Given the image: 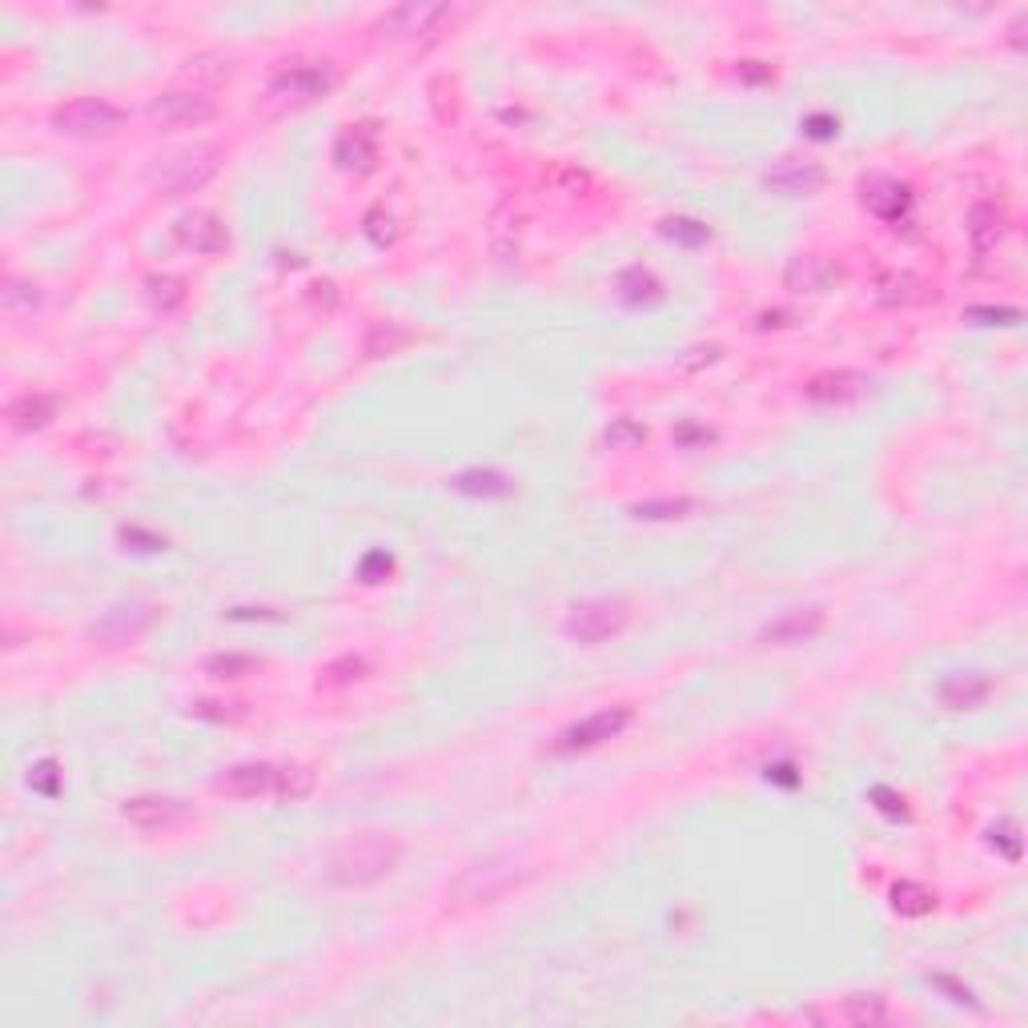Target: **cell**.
Returning <instances> with one entry per match:
<instances>
[{
    "mask_svg": "<svg viewBox=\"0 0 1028 1028\" xmlns=\"http://www.w3.org/2000/svg\"><path fill=\"white\" fill-rule=\"evenodd\" d=\"M28 784L37 787V792H45V796H57V763L53 760L37 763V772L28 775Z\"/></svg>",
    "mask_w": 1028,
    "mask_h": 1028,
    "instance_id": "cell-43",
    "label": "cell"
},
{
    "mask_svg": "<svg viewBox=\"0 0 1028 1028\" xmlns=\"http://www.w3.org/2000/svg\"><path fill=\"white\" fill-rule=\"evenodd\" d=\"M394 570V558L386 555V551H370V555L362 558V567H358V579L362 582H382Z\"/></svg>",
    "mask_w": 1028,
    "mask_h": 1028,
    "instance_id": "cell-37",
    "label": "cell"
},
{
    "mask_svg": "<svg viewBox=\"0 0 1028 1028\" xmlns=\"http://www.w3.org/2000/svg\"><path fill=\"white\" fill-rule=\"evenodd\" d=\"M631 603L619 594H594V599H579L567 607L563 619V635L579 647H599V643L615 639L631 627Z\"/></svg>",
    "mask_w": 1028,
    "mask_h": 1028,
    "instance_id": "cell-2",
    "label": "cell"
},
{
    "mask_svg": "<svg viewBox=\"0 0 1028 1028\" xmlns=\"http://www.w3.org/2000/svg\"><path fill=\"white\" fill-rule=\"evenodd\" d=\"M823 623H828L823 607H792L784 615H775L772 623H763L760 643L763 647H796V643L816 639L823 631Z\"/></svg>",
    "mask_w": 1028,
    "mask_h": 1028,
    "instance_id": "cell-14",
    "label": "cell"
},
{
    "mask_svg": "<svg viewBox=\"0 0 1028 1028\" xmlns=\"http://www.w3.org/2000/svg\"><path fill=\"white\" fill-rule=\"evenodd\" d=\"M4 418H9V426H13V430H21V435L45 430V426L57 418V399H53V394H41V390L16 394V399L4 406Z\"/></svg>",
    "mask_w": 1028,
    "mask_h": 1028,
    "instance_id": "cell-20",
    "label": "cell"
},
{
    "mask_svg": "<svg viewBox=\"0 0 1028 1028\" xmlns=\"http://www.w3.org/2000/svg\"><path fill=\"white\" fill-rule=\"evenodd\" d=\"M221 707H226V703L201 700L194 707V715H197V719H213V724H221V719H238V715H242V712H221Z\"/></svg>",
    "mask_w": 1028,
    "mask_h": 1028,
    "instance_id": "cell-47",
    "label": "cell"
},
{
    "mask_svg": "<svg viewBox=\"0 0 1028 1028\" xmlns=\"http://www.w3.org/2000/svg\"><path fill=\"white\" fill-rule=\"evenodd\" d=\"M972 322H984V326H1016L1020 322V310H992V305H972L968 310Z\"/></svg>",
    "mask_w": 1028,
    "mask_h": 1028,
    "instance_id": "cell-40",
    "label": "cell"
},
{
    "mask_svg": "<svg viewBox=\"0 0 1028 1028\" xmlns=\"http://www.w3.org/2000/svg\"><path fill=\"white\" fill-rule=\"evenodd\" d=\"M675 442L683 450H700V447H707V442H715V435L707 430V426H700V423H679L675 426Z\"/></svg>",
    "mask_w": 1028,
    "mask_h": 1028,
    "instance_id": "cell-39",
    "label": "cell"
},
{
    "mask_svg": "<svg viewBox=\"0 0 1028 1028\" xmlns=\"http://www.w3.org/2000/svg\"><path fill=\"white\" fill-rule=\"evenodd\" d=\"M366 233L374 238V245H390L394 242V218L382 213V209H370L366 213Z\"/></svg>",
    "mask_w": 1028,
    "mask_h": 1028,
    "instance_id": "cell-41",
    "label": "cell"
},
{
    "mask_svg": "<svg viewBox=\"0 0 1028 1028\" xmlns=\"http://www.w3.org/2000/svg\"><path fill=\"white\" fill-rule=\"evenodd\" d=\"M823 182H828V170L808 158H779L772 170L763 173V185L779 197H811L820 194Z\"/></svg>",
    "mask_w": 1028,
    "mask_h": 1028,
    "instance_id": "cell-12",
    "label": "cell"
},
{
    "mask_svg": "<svg viewBox=\"0 0 1028 1028\" xmlns=\"http://www.w3.org/2000/svg\"><path fill=\"white\" fill-rule=\"evenodd\" d=\"M840 1020H847V1025H880V1020H888V1001L880 992H852L840 1004Z\"/></svg>",
    "mask_w": 1028,
    "mask_h": 1028,
    "instance_id": "cell-27",
    "label": "cell"
},
{
    "mask_svg": "<svg viewBox=\"0 0 1028 1028\" xmlns=\"http://www.w3.org/2000/svg\"><path fill=\"white\" fill-rule=\"evenodd\" d=\"M840 278L844 269L828 254H796L784 269V286L792 293H828Z\"/></svg>",
    "mask_w": 1028,
    "mask_h": 1028,
    "instance_id": "cell-16",
    "label": "cell"
},
{
    "mask_svg": "<svg viewBox=\"0 0 1028 1028\" xmlns=\"http://www.w3.org/2000/svg\"><path fill=\"white\" fill-rule=\"evenodd\" d=\"M892 908L900 916H928L932 908H936V896L916 880H900L892 888Z\"/></svg>",
    "mask_w": 1028,
    "mask_h": 1028,
    "instance_id": "cell-32",
    "label": "cell"
},
{
    "mask_svg": "<svg viewBox=\"0 0 1028 1028\" xmlns=\"http://www.w3.org/2000/svg\"><path fill=\"white\" fill-rule=\"evenodd\" d=\"M447 16H450L447 4H399V9H390V13L382 16V28L399 41L426 37V33H435Z\"/></svg>",
    "mask_w": 1028,
    "mask_h": 1028,
    "instance_id": "cell-17",
    "label": "cell"
},
{
    "mask_svg": "<svg viewBox=\"0 0 1028 1028\" xmlns=\"http://www.w3.org/2000/svg\"><path fill=\"white\" fill-rule=\"evenodd\" d=\"M631 719H635V712L631 707H603V712H591L582 715L579 724L563 727L555 739H551V755H579V751H591V748H603L607 739L623 736L631 727Z\"/></svg>",
    "mask_w": 1028,
    "mask_h": 1028,
    "instance_id": "cell-6",
    "label": "cell"
},
{
    "mask_svg": "<svg viewBox=\"0 0 1028 1028\" xmlns=\"http://www.w3.org/2000/svg\"><path fill=\"white\" fill-rule=\"evenodd\" d=\"M281 775H286V763H233L213 779V792L230 799H281Z\"/></svg>",
    "mask_w": 1028,
    "mask_h": 1028,
    "instance_id": "cell-9",
    "label": "cell"
},
{
    "mask_svg": "<svg viewBox=\"0 0 1028 1028\" xmlns=\"http://www.w3.org/2000/svg\"><path fill=\"white\" fill-rule=\"evenodd\" d=\"M864 206H868V213H876L880 221H900L908 213V206H912V189L900 185V182L880 177V182L864 185Z\"/></svg>",
    "mask_w": 1028,
    "mask_h": 1028,
    "instance_id": "cell-23",
    "label": "cell"
},
{
    "mask_svg": "<svg viewBox=\"0 0 1028 1028\" xmlns=\"http://www.w3.org/2000/svg\"><path fill=\"white\" fill-rule=\"evenodd\" d=\"M402 844L390 832L346 835L326 856V880L334 888H370L399 868Z\"/></svg>",
    "mask_w": 1028,
    "mask_h": 1028,
    "instance_id": "cell-1",
    "label": "cell"
},
{
    "mask_svg": "<svg viewBox=\"0 0 1028 1028\" xmlns=\"http://www.w3.org/2000/svg\"><path fill=\"white\" fill-rule=\"evenodd\" d=\"M334 161H338L346 173H370L378 161V134L370 125H350V129L334 141Z\"/></svg>",
    "mask_w": 1028,
    "mask_h": 1028,
    "instance_id": "cell-18",
    "label": "cell"
},
{
    "mask_svg": "<svg viewBox=\"0 0 1028 1028\" xmlns=\"http://www.w3.org/2000/svg\"><path fill=\"white\" fill-rule=\"evenodd\" d=\"M122 543H125V551H165V539L161 534H149V531H141V527H122Z\"/></svg>",
    "mask_w": 1028,
    "mask_h": 1028,
    "instance_id": "cell-38",
    "label": "cell"
},
{
    "mask_svg": "<svg viewBox=\"0 0 1028 1028\" xmlns=\"http://www.w3.org/2000/svg\"><path fill=\"white\" fill-rule=\"evenodd\" d=\"M615 290H619V302L631 305V310H647V305H659L667 298L663 281L655 278L647 266L623 269V274L615 278Z\"/></svg>",
    "mask_w": 1028,
    "mask_h": 1028,
    "instance_id": "cell-22",
    "label": "cell"
},
{
    "mask_svg": "<svg viewBox=\"0 0 1028 1028\" xmlns=\"http://www.w3.org/2000/svg\"><path fill=\"white\" fill-rule=\"evenodd\" d=\"M695 510H700V498L675 495V498H643L627 515L639 522H675V519H691Z\"/></svg>",
    "mask_w": 1028,
    "mask_h": 1028,
    "instance_id": "cell-25",
    "label": "cell"
},
{
    "mask_svg": "<svg viewBox=\"0 0 1028 1028\" xmlns=\"http://www.w3.org/2000/svg\"><path fill=\"white\" fill-rule=\"evenodd\" d=\"M125 125V113L105 97H77L65 101L61 109L53 113V129L61 137H77V141H97V137H113Z\"/></svg>",
    "mask_w": 1028,
    "mask_h": 1028,
    "instance_id": "cell-5",
    "label": "cell"
},
{
    "mask_svg": "<svg viewBox=\"0 0 1028 1028\" xmlns=\"http://www.w3.org/2000/svg\"><path fill=\"white\" fill-rule=\"evenodd\" d=\"M659 230H663V238L688 245V250H700V245L712 242V226L700 221V218H663L659 221Z\"/></svg>",
    "mask_w": 1028,
    "mask_h": 1028,
    "instance_id": "cell-33",
    "label": "cell"
},
{
    "mask_svg": "<svg viewBox=\"0 0 1028 1028\" xmlns=\"http://www.w3.org/2000/svg\"><path fill=\"white\" fill-rule=\"evenodd\" d=\"M146 117L158 129H201L218 117V101L206 97V93H194V89H173V93H161V97L149 101Z\"/></svg>",
    "mask_w": 1028,
    "mask_h": 1028,
    "instance_id": "cell-8",
    "label": "cell"
},
{
    "mask_svg": "<svg viewBox=\"0 0 1028 1028\" xmlns=\"http://www.w3.org/2000/svg\"><path fill=\"white\" fill-rule=\"evenodd\" d=\"M719 354H724V346H691L683 358H679V370H700V366H712L719 362Z\"/></svg>",
    "mask_w": 1028,
    "mask_h": 1028,
    "instance_id": "cell-42",
    "label": "cell"
},
{
    "mask_svg": "<svg viewBox=\"0 0 1028 1028\" xmlns=\"http://www.w3.org/2000/svg\"><path fill=\"white\" fill-rule=\"evenodd\" d=\"M992 695V679L984 671H960V675H948L936 688V700L948 707V712H972Z\"/></svg>",
    "mask_w": 1028,
    "mask_h": 1028,
    "instance_id": "cell-19",
    "label": "cell"
},
{
    "mask_svg": "<svg viewBox=\"0 0 1028 1028\" xmlns=\"http://www.w3.org/2000/svg\"><path fill=\"white\" fill-rule=\"evenodd\" d=\"M370 675V659L366 655H338V659H330L326 667H322V683L326 688H346V683H358V679Z\"/></svg>",
    "mask_w": 1028,
    "mask_h": 1028,
    "instance_id": "cell-31",
    "label": "cell"
},
{
    "mask_svg": "<svg viewBox=\"0 0 1028 1028\" xmlns=\"http://www.w3.org/2000/svg\"><path fill=\"white\" fill-rule=\"evenodd\" d=\"M603 442L611 450H639L647 442V426L635 423V418H615V423L603 430Z\"/></svg>",
    "mask_w": 1028,
    "mask_h": 1028,
    "instance_id": "cell-35",
    "label": "cell"
},
{
    "mask_svg": "<svg viewBox=\"0 0 1028 1028\" xmlns=\"http://www.w3.org/2000/svg\"><path fill=\"white\" fill-rule=\"evenodd\" d=\"M1004 226H1008V218H1004V209L996 201H977V206L968 209V238H972L980 254H989L992 245L1001 242Z\"/></svg>",
    "mask_w": 1028,
    "mask_h": 1028,
    "instance_id": "cell-24",
    "label": "cell"
},
{
    "mask_svg": "<svg viewBox=\"0 0 1028 1028\" xmlns=\"http://www.w3.org/2000/svg\"><path fill=\"white\" fill-rule=\"evenodd\" d=\"M871 799H876V808L888 811V816H908L904 796H896L892 787H871Z\"/></svg>",
    "mask_w": 1028,
    "mask_h": 1028,
    "instance_id": "cell-45",
    "label": "cell"
},
{
    "mask_svg": "<svg viewBox=\"0 0 1028 1028\" xmlns=\"http://www.w3.org/2000/svg\"><path fill=\"white\" fill-rule=\"evenodd\" d=\"M189 804L177 796H134L122 804V820H129L141 832H170L189 820Z\"/></svg>",
    "mask_w": 1028,
    "mask_h": 1028,
    "instance_id": "cell-13",
    "label": "cell"
},
{
    "mask_svg": "<svg viewBox=\"0 0 1028 1028\" xmlns=\"http://www.w3.org/2000/svg\"><path fill=\"white\" fill-rule=\"evenodd\" d=\"M146 298L161 317H170L189 302V290H185V281L173 278V274H153V278H146Z\"/></svg>",
    "mask_w": 1028,
    "mask_h": 1028,
    "instance_id": "cell-26",
    "label": "cell"
},
{
    "mask_svg": "<svg viewBox=\"0 0 1028 1028\" xmlns=\"http://www.w3.org/2000/svg\"><path fill=\"white\" fill-rule=\"evenodd\" d=\"M527 876H531V868L519 864L515 856L478 859V864H471L466 876L459 880V896L462 900H483V904H490V900H503L507 892L522 888Z\"/></svg>",
    "mask_w": 1028,
    "mask_h": 1028,
    "instance_id": "cell-7",
    "label": "cell"
},
{
    "mask_svg": "<svg viewBox=\"0 0 1028 1028\" xmlns=\"http://www.w3.org/2000/svg\"><path fill=\"white\" fill-rule=\"evenodd\" d=\"M221 153L213 146H189L182 153H173L170 161H161L158 170L149 173V185L158 189L161 197H185L197 194L201 185H209L218 177Z\"/></svg>",
    "mask_w": 1028,
    "mask_h": 1028,
    "instance_id": "cell-3",
    "label": "cell"
},
{
    "mask_svg": "<svg viewBox=\"0 0 1028 1028\" xmlns=\"http://www.w3.org/2000/svg\"><path fill=\"white\" fill-rule=\"evenodd\" d=\"M173 242L182 245L185 254L213 257L221 250H230V230L213 209H189L173 221Z\"/></svg>",
    "mask_w": 1028,
    "mask_h": 1028,
    "instance_id": "cell-11",
    "label": "cell"
},
{
    "mask_svg": "<svg viewBox=\"0 0 1028 1028\" xmlns=\"http://www.w3.org/2000/svg\"><path fill=\"white\" fill-rule=\"evenodd\" d=\"M739 81L748 85H760V81H775V69L767 61H743L739 65Z\"/></svg>",
    "mask_w": 1028,
    "mask_h": 1028,
    "instance_id": "cell-46",
    "label": "cell"
},
{
    "mask_svg": "<svg viewBox=\"0 0 1028 1028\" xmlns=\"http://www.w3.org/2000/svg\"><path fill=\"white\" fill-rule=\"evenodd\" d=\"M314 772L310 767H302V763H286V775H281V799L286 804H298V799H305L310 792H314Z\"/></svg>",
    "mask_w": 1028,
    "mask_h": 1028,
    "instance_id": "cell-36",
    "label": "cell"
},
{
    "mask_svg": "<svg viewBox=\"0 0 1028 1028\" xmlns=\"http://www.w3.org/2000/svg\"><path fill=\"white\" fill-rule=\"evenodd\" d=\"M158 619H161L158 603H146V599H122V603L105 607V611L93 619L89 639L105 643V647H125V643L146 639L149 631L158 627Z\"/></svg>",
    "mask_w": 1028,
    "mask_h": 1028,
    "instance_id": "cell-4",
    "label": "cell"
},
{
    "mask_svg": "<svg viewBox=\"0 0 1028 1028\" xmlns=\"http://www.w3.org/2000/svg\"><path fill=\"white\" fill-rule=\"evenodd\" d=\"M330 89H334V73H330L326 65H317V61L281 65L278 73L269 77V97L290 101V105H305V101L326 97Z\"/></svg>",
    "mask_w": 1028,
    "mask_h": 1028,
    "instance_id": "cell-10",
    "label": "cell"
},
{
    "mask_svg": "<svg viewBox=\"0 0 1028 1028\" xmlns=\"http://www.w3.org/2000/svg\"><path fill=\"white\" fill-rule=\"evenodd\" d=\"M876 298H880L883 305H912V302H924L928 293H924V281H920L916 274H883V278L876 281Z\"/></svg>",
    "mask_w": 1028,
    "mask_h": 1028,
    "instance_id": "cell-29",
    "label": "cell"
},
{
    "mask_svg": "<svg viewBox=\"0 0 1028 1028\" xmlns=\"http://www.w3.org/2000/svg\"><path fill=\"white\" fill-rule=\"evenodd\" d=\"M0 302H4L9 314H28V310L41 305V286H33V281H25V278H4Z\"/></svg>",
    "mask_w": 1028,
    "mask_h": 1028,
    "instance_id": "cell-34",
    "label": "cell"
},
{
    "mask_svg": "<svg viewBox=\"0 0 1028 1028\" xmlns=\"http://www.w3.org/2000/svg\"><path fill=\"white\" fill-rule=\"evenodd\" d=\"M450 490H459L466 498H507L515 495V478L495 466H466L450 478Z\"/></svg>",
    "mask_w": 1028,
    "mask_h": 1028,
    "instance_id": "cell-21",
    "label": "cell"
},
{
    "mask_svg": "<svg viewBox=\"0 0 1028 1028\" xmlns=\"http://www.w3.org/2000/svg\"><path fill=\"white\" fill-rule=\"evenodd\" d=\"M804 129H808V137L823 141V137H835V134H840V122H835V117H828V113H811L808 122H804Z\"/></svg>",
    "mask_w": 1028,
    "mask_h": 1028,
    "instance_id": "cell-44",
    "label": "cell"
},
{
    "mask_svg": "<svg viewBox=\"0 0 1028 1028\" xmlns=\"http://www.w3.org/2000/svg\"><path fill=\"white\" fill-rule=\"evenodd\" d=\"M932 984H936V989H944V992H952L948 1001H956V1004H977V1001H972V992H968L965 984H956V980H948V977H932Z\"/></svg>",
    "mask_w": 1028,
    "mask_h": 1028,
    "instance_id": "cell-48",
    "label": "cell"
},
{
    "mask_svg": "<svg viewBox=\"0 0 1028 1028\" xmlns=\"http://www.w3.org/2000/svg\"><path fill=\"white\" fill-rule=\"evenodd\" d=\"M262 659L257 655H245V651H221V655H209L206 659V675H213V679H250V675H257L262 671Z\"/></svg>",
    "mask_w": 1028,
    "mask_h": 1028,
    "instance_id": "cell-30",
    "label": "cell"
},
{
    "mask_svg": "<svg viewBox=\"0 0 1028 1028\" xmlns=\"http://www.w3.org/2000/svg\"><path fill=\"white\" fill-rule=\"evenodd\" d=\"M804 394L816 406H856L871 394V378L859 370H828V374L811 378Z\"/></svg>",
    "mask_w": 1028,
    "mask_h": 1028,
    "instance_id": "cell-15",
    "label": "cell"
},
{
    "mask_svg": "<svg viewBox=\"0 0 1028 1028\" xmlns=\"http://www.w3.org/2000/svg\"><path fill=\"white\" fill-rule=\"evenodd\" d=\"M411 330L399 326V322H374V326L366 330V342H362V354L366 358H386V354H399L402 346H411Z\"/></svg>",
    "mask_w": 1028,
    "mask_h": 1028,
    "instance_id": "cell-28",
    "label": "cell"
}]
</instances>
